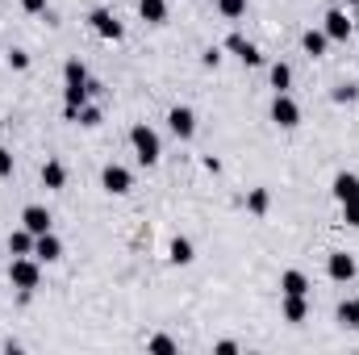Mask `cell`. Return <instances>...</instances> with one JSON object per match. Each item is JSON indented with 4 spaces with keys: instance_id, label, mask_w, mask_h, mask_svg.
<instances>
[{
    "instance_id": "6da1fadb",
    "label": "cell",
    "mask_w": 359,
    "mask_h": 355,
    "mask_svg": "<svg viewBox=\"0 0 359 355\" xmlns=\"http://www.w3.org/2000/svg\"><path fill=\"white\" fill-rule=\"evenodd\" d=\"M130 147H134V159H138L142 168H155V163L163 159V142H159V134H155L147 121H134V126H130Z\"/></svg>"
},
{
    "instance_id": "7a4b0ae2",
    "label": "cell",
    "mask_w": 359,
    "mask_h": 355,
    "mask_svg": "<svg viewBox=\"0 0 359 355\" xmlns=\"http://www.w3.org/2000/svg\"><path fill=\"white\" fill-rule=\"evenodd\" d=\"M8 284L21 288V293H34L42 284V264L34 255H13L8 260Z\"/></svg>"
},
{
    "instance_id": "3957f363",
    "label": "cell",
    "mask_w": 359,
    "mask_h": 355,
    "mask_svg": "<svg viewBox=\"0 0 359 355\" xmlns=\"http://www.w3.org/2000/svg\"><path fill=\"white\" fill-rule=\"evenodd\" d=\"M88 29L96 34V38H104V42H121V38H126V25H121V21H117V13H113V8H104V4L88 13Z\"/></svg>"
},
{
    "instance_id": "277c9868",
    "label": "cell",
    "mask_w": 359,
    "mask_h": 355,
    "mask_svg": "<svg viewBox=\"0 0 359 355\" xmlns=\"http://www.w3.org/2000/svg\"><path fill=\"white\" fill-rule=\"evenodd\" d=\"M268 117L280 126V130H297V126H301V105H297L288 92H276V96H271Z\"/></svg>"
},
{
    "instance_id": "5b68a950",
    "label": "cell",
    "mask_w": 359,
    "mask_h": 355,
    "mask_svg": "<svg viewBox=\"0 0 359 355\" xmlns=\"http://www.w3.org/2000/svg\"><path fill=\"white\" fill-rule=\"evenodd\" d=\"M100 188H104L109 196H130V192H134V176H130V168H121V163H104V168H100Z\"/></svg>"
},
{
    "instance_id": "8992f818",
    "label": "cell",
    "mask_w": 359,
    "mask_h": 355,
    "mask_svg": "<svg viewBox=\"0 0 359 355\" xmlns=\"http://www.w3.org/2000/svg\"><path fill=\"white\" fill-rule=\"evenodd\" d=\"M355 272H359V264H355L351 251H330V255H326V276H330L334 284H351Z\"/></svg>"
},
{
    "instance_id": "52a82bcc",
    "label": "cell",
    "mask_w": 359,
    "mask_h": 355,
    "mask_svg": "<svg viewBox=\"0 0 359 355\" xmlns=\"http://www.w3.org/2000/svg\"><path fill=\"white\" fill-rule=\"evenodd\" d=\"M226 51H230L243 67H264V51H259L251 38H243V34H230V38H226Z\"/></svg>"
},
{
    "instance_id": "ba28073f",
    "label": "cell",
    "mask_w": 359,
    "mask_h": 355,
    "mask_svg": "<svg viewBox=\"0 0 359 355\" xmlns=\"http://www.w3.org/2000/svg\"><path fill=\"white\" fill-rule=\"evenodd\" d=\"M168 130L176 134L180 142H188V138L196 134V113H192L188 105H172V109H168Z\"/></svg>"
},
{
    "instance_id": "9c48e42d",
    "label": "cell",
    "mask_w": 359,
    "mask_h": 355,
    "mask_svg": "<svg viewBox=\"0 0 359 355\" xmlns=\"http://www.w3.org/2000/svg\"><path fill=\"white\" fill-rule=\"evenodd\" d=\"M34 260H38V264H59V260H63V239H59L55 230L38 234V239H34Z\"/></svg>"
},
{
    "instance_id": "30bf717a",
    "label": "cell",
    "mask_w": 359,
    "mask_h": 355,
    "mask_svg": "<svg viewBox=\"0 0 359 355\" xmlns=\"http://www.w3.org/2000/svg\"><path fill=\"white\" fill-rule=\"evenodd\" d=\"M322 29H326L330 42H347V38H351V17H347L343 8H330V13L322 17Z\"/></svg>"
},
{
    "instance_id": "8fae6325",
    "label": "cell",
    "mask_w": 359,
    "mask_h": 355,
    "mask_svg": "<svg viewBox=\"0 0 359 355\" xmlns=\"http://www.w3.org/2000/svg\"><path fill=\"white\" fill-rule=\"evenodd\" d=\"M21 226H25L29 234H46V230L55 226V217H50L46 205H25V209H21Z\"/></svg>"
},
{
    "instance_id": "7c38bea8",
    "label": "cell",
    "mask_w": 359,
    "mask_h": 355,
    "mask_svg": "<svg viewBox=\"0 0 359 355\" xmlns=\"http://www.w3.org/2000/svg\"><path fill=\"white\" fill-rule=\"evenodd\" d=\"M38 184H42L46 192H63V188H67V168H63V159H46L42 172H38Z\"/></svg>"
},
{
    "instance_id": "4fadbf2b",
    "label": "cell",
    "mask_w": 359,
    "mask_h": 355,
    "mask_svg": "<svg viewBox=\"0 0 359 355\" xmlns=\"http://www.w3.org/2000/svg\"><path fill=\"white\" fill-rule=\"evenodd\" d=\"M309 276L301 272V267H288V272H280V293L284 297H309Z\"/></svg>"
},
{
    "instance_id": "5bb4252c",
    "label": "cell",
    "mask_w": 359,
    "mask_h": 355,
    "mask_svg": "<svg viewBox=\"0 0 359 355\" xmlns=\"http://www.w3.org/2000/svg\"><path fill=\"white\" fill-rule=\"evenodd\" d=\"M330 196L343 205V201H355L359 196V176L355 172H334V180H330Z\"/></svg>"
},
{
    "instance_id": "9a60e30c",
    "label": "cell",
    "mask_w": 359,
    "mask_h": 355,
    "mask_svg": "<svg viewBox=\"0 0 359 355\" xmlns=\"http://www.w3.org/2000/svg\"><path fill=\"white\" fill-rule=\"evenodd\" d=\"M192 260H196V247H192V239H188V234H176V239L168 243V264L188 267Z\"/></svg>"
},
{
    "instance_id": "2e32d148",
    "label": "cell",
    "mask_w": 359,
    "mask_h": 355,
    "mask_svg": "<svg viewBox=\"0 0 359 355\" xmlns=\"http://www.w3.org/2000/svg\"><path fill=\"white\" fill-rule=\"evenodd\" d=\"M301 51H305L309 59H322V55L330 51V38H326V29H305V34H301Z\"/></svg>"
},
{
    "instance_id": "e0dca14e",
    "label": "cell",
    "mask_w": 359,
    "mask_h": 355,
    "mask_svg": "<svg viewBox=\"0 0 359 355\" xmlns=\"http://www.w3.org/2000/svg\"><path fill=\"white\" fill-rule=\"evenodd\" d=\"M268 209H271V188L255 184V188L247 192V213H251V217H268Z\"/></svg>"
},
{
    "instance_id": "ac0fdd59",
    "label": "cell",
    "mask_w": 359,
    "mask_h": 355,
    "mask_svg": "<svg viewBox=\"0 0 359 355\" xmlns=\"http://www.w3.org/2000/svg\"><path fill=\"white\" fill-rule=\"evenodd\" d=\"M138 17L147 25H168V0H138Z\"/></svg>"
},
{
    "instance_id": "d6986e66",
    "label": "cell",
    "mask_w": 359,
    "mask_h": 355,
    "mask_svg": "<svg viewBox=\"0 0 359 355\" xmlns=\"http://www.w3.org/2000/svg\"><path fill=\"white\" fill-rule=\"evenodd\" d=\"M88 63L80 59V55H72L67 63H63V88H72V84H88Z\"/></svg>"
},
{
    "instance_id": "ffe728a7",
    "label": "cell",
    "mask_w": 359,
    "mask_h": 355,
    "mask_svg": "<svg viewBox=\"0 0 359 355\" xmlns=\"http://www.w3.org/2000/svg\"><path fill=\"white\" fill-rule=\"evenodd\" d=\"M34 239H38V234H29V230L21 226V230H13V234H8V243H4V247H8V255H34Z\"/></svg>"
},
{
    "instance_id": "44dd1931",
    "label": "cell",
    "mask_w": 359,
    "mask_h": 355,
    "mask_svg": "<svg viewBox=\"0 0 359 355\" xmlns=\"http://www.w3.org/2000/svg\"><path fill=\"white\" fill-rule=\"evenodd\" d=\"M268 80H271V92H288V88H292V67H288L284 59H280V63H271Z\"/></svg>"
},
{
    "instance_id": "7402d4cb",
    "label": "cell",
    "mask_w": 359,
    "mask_h": 355,
    "mask_svg": "<svg viewBox=\"0 0 359 355\" xmlns=\"http://www.w3.org/2000/svg\"><path fill=\"white\" fill-rule=\"evenodd\" d=\"M280 309H284V322H305L309 318V301L305 297H284Z\"/></svg>"
},
{
    "instance_id": "603a6c76",
    "label": "cell",
    "mask_w": 359,
    "mask_h": 355,
    "mask_svg": "<svg viewBox=\"0 0 359 355\" xmlns=\"http://www.w3.org/2000/svg\"><path fill=\"white\" fill-rule=\"evenodd\" d=\"M334 318H339V326L355 330V326H359V297H347V301L339 305V314H334Z\"/></svg>"
},
{
    "instance_id": "cb8c5ba5",
    "label": "cell",
    "mask_w": 359,
    "mask_h": 355,
    "mask_svg": "<svg viewBox=\"0 0 359 355\" xmlns=\"http://www.w3.org/2000/svg\"><path fill=\"white\" fill-rule=\"evenodd\" d=\"M217 4V13L226 17V21H238V17H247V4L251 0H213Z\"/></svg>"
},
{
    "instance_id": "d4e9b609",
    "label": "cell",
    "mask_w": 359,
    "mask_h": 355,
    "mask_svg": "<svg viewBox=\"0 0 359 355\" xmlns=\"http://www.w3.org/2000/svg\"><path fill=\"white\" fill-rule=\"evenodd\" d=\"M147 351H155V355H176L180 343L172 339V335H155V339H147Z\"/></svg>"
},
{
    "instance_id": "484cf974",
    "label": "cell",
    "mask_w": 359,
    "mask_h": 355,
    "mask_svg": "<svg viewBox=\"0 0 359 355\" xmlns=\"http://www.w3.org/2000/svg\"><path fill=\"white\" fill-rule=\"evenodd\" d=\"M76 121H80V126H84V130H96V126H100V121H104V113H100V109H96V105H84V109H80V117H76Z\"/></svg>"
},
{
    "instance_id": "4316f807",
    "label": "cell",
    "mask_w": 359,
    "mask_h": 355,
    "mask_svg": "<svg viewBox=\"0 0 359 355\" xmlns=\"http://www.w3.org/2000/svg\"><path fill=\"white\" fill-rule=\"evenodd\" d=\"M355 96H359V88H355V84H339V88L330 92V100H334V105H351Z\"/></svg>"
},
{
    "instance_id": "83f0119b",
    "label": "cell",
    "mask_w": 359,
    "mask_h": 355,
    "mask_svg": "<svg viewBox=\"0 0 359 355\" xmlns=\"http://www.w3.org/2000/svg\"><path fill=\"white\" fill-rule=\"evenodd\" d=\"M339 209H343V222H347L351 230H359V196H355V201H343Z\"/></svg>"
},
{
    "instance_id": "f1b7e54d",
    "label": "cell",
    "mask_w": 359,
    "mask_h": 355,
    "mask_svg": "<svg viewBox=\"0 0 359 355\" xmlns=\"http://www.w3.org/2000/svg\"><path fill=\"white\" fill-rule=\"evenodd\" d=\"M8 67H13V72H25V67H29V51L13 46V51H8Z\"/></svg>"
},
{
    "instance_id": "f546056e",
    "label": "cell",
    "mask_w": 359,
    "mask_h": 355,
    "mask_svg": "<svg viewBox=\"0 0 359 355\" xmlns=\"http://www.w3.org/2000/svg\"><path fill=\"white\" fill-rule=\"evenodd\" d=\"M13 172H17V163H13V151H8V147H0V180H8Z\"/></svg>"
},
{
    "instance_id": "4dcf8cb0",
    "label": "cell",
    "mask_w": 359,
    "mask_h": 355,
    "mask_svg": "<svg viewBox=\"0 0 359 355\" xmlns=\"http://www.w3.org/2000/svg\"><path fill=\"white\" fill-rule=\"evenodd\" d=\"M201 63H205V67H217V63H222V51H217V46H209V51L201 55Z\"/></svg>"
},
{
    "instance_id": "1f68e13d",
    "label": "cell",
    "mask_w": 359,
    "mask_h": 355,
    "mask_svg": "<svg viewBox=\"0 0 359 355\" xmlns=\"http://www.w3.org/2000/svg\"><path fill=\"white\" fill-rule=\"evenodd\" d=\"M21 8H25L29 17H38V13H46V0H21Z\"/></svg>"
},
{
    "instance_id": "d6a6232c",
    "label": "cell",
    "mask_w": 359,
    "mask_h": 355,
    "mask_svg": "<svg viewBox=\"0 0 359 355\" xmlns=\"http://www.w3.org/2000/svg\"><path fill=\"white\" fill-rule=\"evenodd\" d=\"M213 351L217 355H234L238 351V343H234V339H222V343H213Z\"/></svg>"
},
{
    "instance_id": "836d02e7",
    "label": "cell",
    "mask_w": 359,
    "mask_h": 355,
    "mask_svg": "<svg viewBox=\"0 0 359 355\" xmlns=\"http://www.w3.org/2000/svg\"><path fill=\"white\" fill-rule=\"evenodd\" d=\"M201 163H205V172H213V176H217V172H222V159H213V155H205V159H201Z\"/></svg>"
},
{
    "instance_id": "e575fe53",
    "label": "cell",
    "mask_w": 359,
    "mask_h": 355,
    "mask_svg": "<svg viewBox=\"0 0 359 355\" xmlns=\"http://www.w3.org/2000/svg\"><path fill=\"white\" fill-rule=\"evenodd\" d=\"M343 4H359V0H343Z\"/></svg>"
}]
</instances>
